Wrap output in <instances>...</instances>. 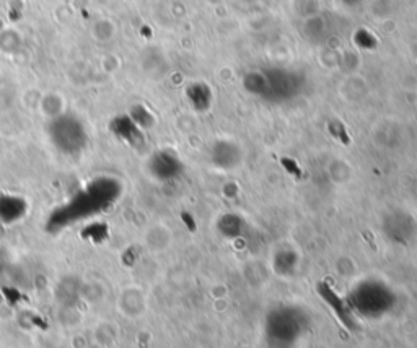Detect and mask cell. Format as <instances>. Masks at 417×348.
I'll return each instance as SVG.
<instances>
[{"instance_id": "obj_1", "label": "cell", "mask_w": 417, "mask_h": 348, "mask_svg": "<svg viewBox=\"0 0 417 348\" xmlns=\"http://www.w3.org/2000/svg\"><path fill=\"white\" fill-rule=\"evenodd\" d=\"M49 137L64 153H78L88 142L87 130H85L82 120L64 113L57 118H53L51 125H49Z\"/></svg>"}]
</instances>
